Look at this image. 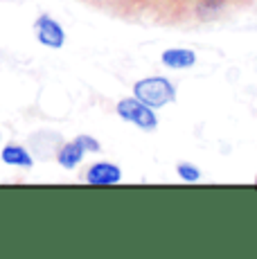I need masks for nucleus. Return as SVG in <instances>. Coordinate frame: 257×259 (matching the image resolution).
<instances>
[{
    "label": "nucleus",
    "mask_w": 257,
    "mask_h": 259,
    "mask_svg": "<svg viewBox=\"0 0 257 259\" xmlns=\"http://www.w3.org/2000/svg\"><path fill=\"white\" fill-rule=\"evenodd\" d=\"M133 95L140 99L142 104L151 108H160L165 104H172L176 97V88L169 83V79L165 77H149V79H140L133 86Z\"/></svg>",
    "instance_id": "f257e3e1"
},
{
    "label": "nucleus",
    "mask_w": 257,
    "mask_h": 259,
    "mask_svg": "<svg viewBox=\"0 0 257 259\" xmlns=\"http://www.w3.org/2000/svg\"><path fill=\"white\" fill-rule=\"evenodd\" d=\"M117 115L122 119H126V122H133L136 126L145 128V131H151V128H156V124H158L151 106L142 104L138 97L122 99V102L117 104Z\"/></svg>",
    "instance_id": "f03ea898"
},
{
    "label": "nucleus",
    "mask_w": 257,
    "mask_h": 259,
    "mask_svg": "<svg viewBox=\"0 0 257 259\" xmlns=\"http://www.w3.org/2000/svg\"><path fill=\"white\" fill-rule=\"evenodd\" d=\"M34 29H36L38 41L46 48H61L63 41H66V34H63L61 25H59L54 18L50 16H38L36 23H34Z\"/></svg>",
    "instance_id": "7ed1b4c3"
},
{
    "label": "nucleus",
    "mask_w": 257,
    "mask_h": 259,
    "mask_svg": "<svg viewBox=\"0 0 257 259\" xmlns=\"http://www.w3.org/2000/svg\"><path fill=\"white\" fill-rule=\"evenodd\" d=\"M86 181L91 185H115L122 181V171L113 162H95L86 174Z\"/></svg>",
    "instance_id": "20e7f679"
},
{
    "label": "nucleus",
    "mask_w": 257,
    "mask_h": 259,
    "mask_svg": "<svg viewBox=\"0 0 257 259\" xmlns=\"http://www.w3.org/2000/svg\"><path fill=\"white\" fill-rule=\"evenodd\" d=\"M0 158H3L5 165H12V167H25V169H29L34 165L29 151L25 147H21V144H7V147L0 151Z\"/></svg>",
    "instance_id": "39448f33"
},
{
    "label": "nucleus",
    "mask_w": 257,
    "mask_h": 259,
    "mask_svg": "<svg viewBox=\"0 0 257 259\" xmlns=\"http://www.w3.org/2000/svg\"><path fill=\"white\" fill-rule=\"evenodd\" d=\"M162 63L174 70H183V68H192L196 63V54L192 50H165L162 52Z\"/></svg>",
    "instance_id": "423d86ee"
},
{
    "label": "nucleus",
    "mask_w": 257,
    "mask_h": 259,
    "mask_svg": "<svg viewBox=\"0 0 257 259\" xmlns=\"http://www.w3.org/2000/svg\"><path fill=\"white\" fill-rule=\"evenodd\" d=\"M83 153H86V149L81 147L77 140L75 142H68V144H63V149L59 151V165L61 167H66V169H75L79 162L83 160Z\"/></svg>",
    "instance_id": "0eeeda50"
},
{
    "label": "nucleus",
    "mask_w": 257,
    "mask_h": 259,
    "mask_svg": "<svg viewBox=\"0 0 257 259\" xmlns=\"http://www.w3.org/2000/svg\"><path fill=\"white\" fill-rule=\"evenodd\" d=\"M176 169H179V176L183 178V181H187V183H196L201 178V171L192 165V162H181Z\"/></svg>",
    "instance_id": "6e6552de"
},
{
    "label": "nucleus",
    "mask_w": 257,
    "mask_h": 259,
    "mask_svg": "<svg viewBox=\"0 0 257 259\" xmlns=\"http://www.w3.org/2000/svg\"><path fill=\"white\" fill-rule=\"evenodd\" d=\"M77 142L81 144L86 151H100V142L97 140H93V138H88V136H79L77 138Z\"/></svg>",
    "instance_id": "1a4fd4ad"
},
{
    "label": "nucleus",
    "mask_w": 257,
    "mask_h": 259,
    "mask_svg": "<svg viewBox=\"0 0 257 259\" xmlns=\"http://www.w3.org/2000/svg\"><path fill=\"white\" fill-rule=\"evenodd\" d=\"M255 183H257V176H255Z\"/></svg>",
    "instance_id": "9d476101"
}]
</instances>
